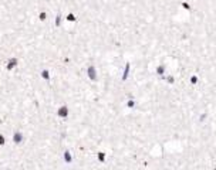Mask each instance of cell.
<instances>
[{"label":"cell","mask_w":216,"mask_h":170,"mask_svg":"<svg viewBox=\"0 0 216 170\" xmlns=\"http://www.w3.org/2000/svg\"><path fill=\"white\" fill-rule=\"evenodd\" d=\"M90 170H216V0H118L104 34Z\"/></svg>","instance_id":"cell-1"},{"label":"cell","mask_w":216,"mask_h":170,"mask_svg":"<svg viewBox=\"0 0 216 170\" xmlns=\"http://www.w3.org/2000/svg\"><path fill=\"white\" fill-rule=\"evenodd\" d=\"M118 0H111V3L101 12L98 20L95 21V33H94V65L98 69V80H111L119 75H107L104 72V34H105V24L108 21L110 13L114 10Z\"/></svg>","instance_id":"cell-2"},{"label":"cell","mask_w":216,"mask_h":170,"mask_svg":"<svg viewBox=\"0 0 216 170\" xmlns=\"http://www.w3.org/2000/svg\"><path fill=\"white\" fill-rule=\"evenodd\" d=\"M50 12L49 10H40L38 13H37V20L40 21V23H47L49 20H50Z\"/></svg>","instance_id":"cell-3"},{"label":"cell","mask_w":216,"mask_h":170,"mask_svg":"<svg viewBox=\"0 0 216 170\" xmlns=\"http://www.w3.org/2000/svg\"><path fill=\"white\" fill-rule=\"evenodd\" d=\"M84 78H85V77H84ZM78 84H80V82H78ZM78 84H77V85H78ZM75 91H77V86H75ZM75 91H74V97H75ZM74 99H75V98H74ZM74 99H73V101H74ZM73 103H74V102H73ZM73 103H71V106H73ZM71 106H70V109H71ZM98 116H100V115H98ZM67 119H68V118H67ZM68 123H70V120H68ZM90 123H91V122H90ZM90 123H88V125H90ZM70 126H71V123H70ZM71 131H73V132H74V133L77 135V133H80V132H81L83 129H81V131H75V129H74V128L71 126Z\"/></svg>","instance_id":"cell-4"}]
</instances>
